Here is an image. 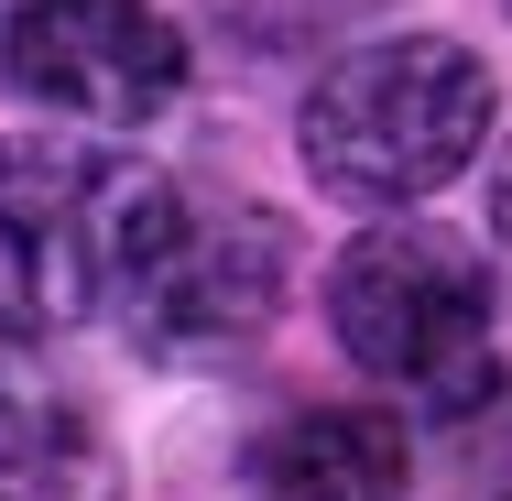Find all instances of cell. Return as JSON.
Masks as SVG:
<instances>
[{"label":"cell","mask_w":512,"mask_h":501,"mask_svg":"<svg viewBox=\"0 0 512 501\" xmlns=\"http://www.w3.org/2000/svg\"><path fill=\"white\" fill-rule=\"evenodd\" d=\"M502 120L491 66L458 33H382L349 44L295 109V153L338 207H414L458 186Z\"/></svg>","instance_id":"obj_1"},{"label":"cell","mask_w":512,"mask_h":501,"mask_svg":"<svg viewBox=\"0 0 512 501\" xmlns=\"http://www.w3.org/2000/svg\"><path fill=\"white\" fill-rule=\"evenodd\" d=\"M0 491L22 501H99V425L66 393L44 316L0 295Z\"/></svg>","instance_id":"obj_6"},{"label":"cell","mask_w":512,"mask_h":501,"mask_svg":"<svg viewBox=\"0 0 512 501\" xmlns=\"http://www.w3.org/2000/svg\"><path fill=\"white\" fill-rule=\"evenodd\" d=\"M414 436L382 403H306L251 447V501H404Z\"/></svg>","instance_id":"obj_7"},{"label":"cell","mask_w":512,"mask_h":501,"mask_svg":"<svg viewBox=\"0 0 512 501\" xmlns=\"http://www.w3.org/2000/svg\"><path fill=\"white\" fill-rule=\"evenodd\" d=\"M0 88L88 131H131L175 109L186 33L164 0H0Z\"/></svg>","instance_id":"obj_5"},{"label":"cell","mask_w":512,"mask_h":501,"mask_svg":"<svg viewBox=\"0 0 512 501\" xmlns=\"http://www.w3.org/2000/svg\"><path fill=\"white\" fill-rule=\"evenodd\" d=\"M502 11H512V0H502Z\"/></svg>","instance_id":"obj_9"},{"label":"cell","mask_w":512,"mask_h":501,"mask_svg":"<svg viewBox=\"0 0 512 501\" xmlns=\"http://www.w3.org/2000/svg\"><path fill=\"white\" fill-rule=\"evenodd\" d=\"M491 316H502L491 262L436 218H382L327 262V327H338L349 371H371L414 403L491 393Z\"/></svg>","instance_id":"obj_3"},{"label":"cell","mask_w":512,"mask_h":501,"mask_svg":"<svg viewBox=\"0 0 512 501\" xmlns=\"http://www.w3.org/2000/svg\"><path fill=\"white\" fill-rule=\"evenodd\" d=\"M491 240H502V262H512V153H502V175H491Z\"/></svg>","instance_id":"obj_8"},{"label":"cell","mask_w":512,"mask_h":501,"mask_svg":"<svg viewBox=\"0 0 512 501\" xmlns=\"http://www.w3.org/2000/svg\"><path fill=\"white\" fill-rule=\"evenodd\" d=\"M284 284H295V240H284V218L186 186L175 218H164V240L142 251L131 295H120V338H131L142 360L207 371V360H240V349L273 338Z\"/></svg>","instance_id":"obj_4"},{"label":"cell","mask_w":512,"mask_h":501,"mask_svg":"<svg viewBox=\"0 0 512 501\" xmlns=\"http://www.w3.org/2000/svg\"><path fill=\"white\" fill-rule=\"evenodd\" d=\"M175 175L88 142V131H11L0 142V262L33 316H120L142 251L175 218Z\"/></svg>","instance_id":"obj_2"}]
</instances>
